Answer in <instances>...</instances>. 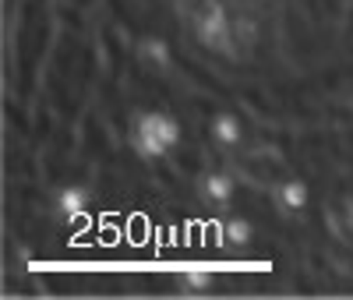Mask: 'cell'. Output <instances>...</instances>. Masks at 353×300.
<instances>
[{
    "label": "cell",
    "instance_id": "1",
    "mask_svg": "<svg viewBox=\"0 0 353 300\" xmlns=\"http://www.w3.org/2000/svg\"><path fill=\"white\" fill-rule=\"evenodd\" d=\"M198 36L205 46H212V50H230V18L219 4H212L209 11L201 14L198 21Z\"/></svg>",
    "mask_w": 353,
    "mask_h": 300
},
{
    "label": "cell",
    "instance_id": "2",
    "mask_svg": "<svg viewBox=\"0 0 353 300\" xmlns=\"http://www.w3.org/2000/svg\"><path fill=\"white\" fill-rule=\"evenodd\" d=\"M134 145H138V152L149 156V159H159V156L170 152V145L163 141V134H159V128H156V113H141V117H138Z\"/></svg>",
    "mask_w": 353,
    "mask_h": 300
},
{
    "label": "cell",
    "instance_id": "3",
    "mask_svg": "<svg viewBox=\"0 0 353 300\" xmlns=\"http://www.w3.org/2000/svg\"><path fill=\"white\" fill-rule=\"evenodd\" d=\"M276 201H279V208H286V212H301V208L307 205V184L304 180H286V184L276 188Z\"/></svg>",
    "mask_w": 353,
    "mask_h": 300
},
{
    "label": "cell",
    "instance_id": "4",
    "mask_svg": "<svg viewBox=\"0 0 353 300\" xmlns=\"http://www.w3.org/2000/svg\"><path fill=\"white\" fill-rule=\"evenodd\" d=\"M212 138H216L219 145H241V138H244L241 120L233 117V113H219V117L212 120Z\"/></svg>",
    "mask_w": 353,
    "mask_h": 300
},
{
    "label": "cell",
    "instance_id": "5",
    "mask_svg": "<svg viewBox=\"0 0 353 300\" xmlns=\"http://www.w3.org/2000/svg\"><path fill=\"white\" fill-rule=\"evenodd\" d=\"M85 201H88L85 188H64V191H61V198H57V205H61V212H64V216H71V219L85 212Z\"/></svg>",
    "mask_w": 353,
    "mask_h": 300
},
{
    "label": "cell",
    "instance_id": "6",
    "mask_svg": "<svg viewBox=\"0 0 353 300\" xmlns=\"http://www.w3.org/2000/svg\"><path fill=\"white\" fill-rule=\"evenodd\" d=\"M201 188H205V194H209L212 201H230L233 198V180L226 173H209Z\"/></svg>",
    "mask_w": 353,
    "mask_h": 300
},
{
    "label": "cell",
    "instance_id": "7",
    "mask_svg": "<svg viewBox=\"0 0 353 300\" xmlns=\"http://www.w3.org/2000/svg\"><path fill=\"white\" fill-rule=\"evenodd\" d=\"M141 57L149 60V64H156V68H170V60H173V53H170V46L163 43V39H141Z\"/></svg>",
    "mask_w": 353,
    "mask_h": 300
},
{
    "label": "cell",
    "instance_id": "8",
    "mask_svg": "<svg viewBox=\"0 0 353 300\" xmlns=\"http://www.w3.org/2000/svg\"><path fill=\"white\" fill-rule=\"evenodd\" d=\"M156 128H159V134H163V141H166L170 148L181 145L184 131H181V124H176V117H170V113H156Z\"/></svg>",
    "mask_w": 353,
    "mask_h": 300
},
{
    "label": "cell",
    "instance_id": "9",
    "mask_svg": "<svg viewBox=\"0 0 353 300\" xmlns=\"http://www.w3.org/2000/svg\"><path fill=\"white\" fill-rule=\"evenodd\" d=\"M223 237H226V244L244 248L248 240H251V223H248V219H230V223L223 226Z\"/></svg>",
    "mask_w": 353,
    "mask_h": 300
},
{
    "label": "cell",
    "instance_id": "10",
    "mask_svg": "<svg viewBox=\"0 0 353 300\" xmlns=\"http://www.w3.org/2000/svg\"><path fill=\"white\" fill-rule=\"evenodd\" d=\"M184 286H191V290L212 286V272L209 268H184Z\"/></svg>",
    "mask_w": 353,
    "mask_h": 300
},
{
    "label": "cell",
    "instance_id": "11",
    "mask_svg": "<svg viewBox=\"0 0 353 300\" xmlns=\"http://www.w3.org/2000/svg\"><path fill=\"white\" fill-rule=\"evenodd\" d=\"M346 223H350V230H353V198H346Z\"/></svg>",
    "mask_w": 353,
    "mask_h": 300
}]
</instances>
